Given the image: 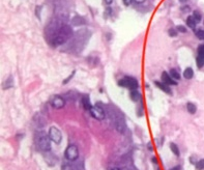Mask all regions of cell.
<instances>
[{
  "label": "cell",
  "mask_w": 204,
  "mask_h": 170,
  "mask_svg": "<svg viewBox=\"0 0 204 170\" xmlns=\"http://www.w3.org/2000/svg\"><path fill=\"white\" fill-rule=\"evenodd\" d=\"M152 162L155 163V164H157V158H155V157H152Z\"/></svg>",
  "instance_id": "obj_34"
},
{
  "label": "cell",
  "mask_w": 204,
  "mask_h": 170,
  "mask_svg": "<svg viewBox=\"0 0 204 170\" xmlns=\"http://www.w3.org/2000/svg\"><path fill=\"white\" fill-rule=\"evenodd\" d=\"M115 128L116 130L119 132V133H124V131L126 129V121L123 119V117H118L115 121Z\"/></svg>",
  "instance_id": "obj_9"
},
{
  "label": "cell",
  "mask_w": 204,
  "mask_h": 170,
  "mask_svg": "<svg viewBox=\"0 0 204 170\" xmlns=\"http://www.w3.org/2000/svg\"><path fill=\"white\" fill-rule=\"evenodd\" d=\"M195 167H196V170H204V159H200L197 161Z\"/></svg>",
  "instance_id": "obj_22"
},
{
  "label": "cell",
  "mask_w": 204,
  "mask_h": 170,
  "mask_svg": "<svg viewBox=\"0 0 204 170\" xmlns=\"http://www.w3.org/2000/svg\"><path fill=\"white\" fill-rule=\"evenodd\" d=\"M89 112H90L91 116H92L93 118H95L96 120H103V119L106 117V114H105L104 109L102 108V107L98 106V105L92 106V108H91V110L89 111Z\"/></svg>",
  "instance_id": "obj_6"
},
{
  "label": "cell",
  "mask_w": 204,
  "mask_h": 170,
  "mask_svg": "<svg viewBox=\"0 0 204 170\" xmlns=\"http://www.w3.org/2000/svg\"><path fill=\"white\" fill-rule=\"evenodd\" d=\"M74 75H75V72H73V73H71V76H69V78H67V79H65V80H64V81H63V84L67 83V82H69V80H71V78H73V76H74Z\"/></svg>",
  "instance_id": "obj_28"
},
{
  "label": "cell",
  "mask_w": 204,
  "mask_h": 170,
  "mask_svg": "<svg viewBox=\"0 0 204 170\" xmlns=\"http://www.w3.org/2000/svg\"><path fill=\"white\" fill-rule=\"evenodd\" d=\"M196 64L199 69L204 67V55L203 54H198L197 59H196Z\"/></svg>",
  "instance_id": "obj_16"
},
{
  "label": "cell",
  "mask_w": 204,
  "mask_h": 170,
  "mask_svg": "<svg viewBox=\"0 0 204 170\" xmlns=\"http://www.w3.org/2000/svg\"><path fill=\"white\" fill-rule=\"evenodd\" d=\"M196 35L199 40H204V30H202V29L196 30Z\"/></svg>",
  "instance_id": "obj_23"
},
{
  "label": "cell",
  "mask_w": 204,
  "mask_h": 170,
  "mask_svg": "<svg viewBox=\"0 0 204 170\" xmlns=\"http://www.w3.org/2000/svg\"><path fill=\"white\" fill-rule=\"evenodd\" d=\"M183 77L188 80L192 79L193 77H194V71H193L192 67H187V69L183 71Z\"/></svg>",
  "instance_id": "obj_13"
},
{
  "label": "cell",
  "mask_w": 204,
  "mask_h": 170,
  "mask_svg": "<svg viewBox=\"0 0 204 170\" xmlns=\"http://www.w3.org/2000/svg\"><path fill=\"white\" fill-rule=\"evenodd\" d=\"M35 142L38 148L43 151H50L51 150V139L49 135L45 133L44 131H39L35 135Z\"/></svg>",
  "instance_id": "obj_2"
},
{
  "label": "cell",
  "mask_w": 204,
  "mask_h": 170,
  "mask_svg": "<svg viewBox=\"0 0 204 170\" xmlns=\"http://www.w3.org/2000/svg\"><path fill=\"white\" fill-rule=\"evenodd\" d=\"M118 85L120 87L130 88L131 90H135L139 86L138 81L135 78H133V77H124V78H122V79H120L118 81Z\"/></svg>",
  "instance_id": "obj_3"
},
{
  "label": "cell",
  "mask_w": 204,
  "mask_h": 170,
  "mask_svg": "<svg viewBox=\"0 0 204 170\" xmlns=\"http://www.w3.org/2000/svg\"><path fill=\"white\" fill-rule=\"evenodd\" d=\"M188 0H179V2H181V3H185Z\"/></svg>",
  "instance_id": "obj_36"
},
{
  "label": "cell",
  "mask_w": 204,
  "mask_h": 170,
  "mask_svg": "<svg viewBox=\"0 0 204 170\" xmlns=\"http://www.w3.org/2000/svg\"><path fill=\"white\" fill-rule=\"evenodd\" d=\"M155 86L159 87V88L161 89V90H163L164 92H166V94H172V89L170 88L169 85H167V84H165L164 82H159V81H155Z\"/></svg>",
  "instance_id": "obj_10"
},
{
  "label": "cell",
  "mask_w": 204,
  "mask_h": 170,
  "mask_svg": "<svg viewBox=\"0 0 204 170\" xmlns=\"http://www.w3.org/2000/svg\"><path fill=\"white\" fill-rule=\"evenodd\" d=\"M135 1H136L137 3H143L144 1H145V0H135Z\"/></svg>",
  "instance_id": "obj_35"
},
{
  "label": "cell",
  "mask_w": 204,
  "mask_h": 170,
  "mask_svg": "<svg viewBox=\"0 0 204 170\" xmlns=\"http://www.w3.org/2000/svg\"><path fill=\"white\" fill-rule=\"evenodd\" d=\"M103 1H104V2H105V4L108 5V6L111 4V3L113 2V0H103Z\"/></svg>",
  "instance_id": "obj_31"
},
{
  "label": "cell",
  "mask_w": 204,
  "mask_h": 170,
  "mask_svg": "<svg viewBox=\"0 0 204 170\" xmlns=\"http://www.w3.org/2000/svg\"><path fill=\"white\" fill-rule=\"evenodd\" d=\"M73 34H74V31L69 25L61 24L53 34L50 43L53 47H58V46L63 45L67 40H69L73 36Z\"/></svg>",
  "instance_id": "obj_1"
},
{
  "label": "cell",
  "mask_w": 204,
  "mask_h": 170,
  "mask_svg": "<svg viewBox=\"0 0 204 170\" xmlns=\"http://www.w3.org/2000/svg\"><path fill=\"white\" fill-rule=\"evenodd\" d=\"M176 30L179 32H183V33L187 32V28H185V26H182V25H178V26L176 27Z\"/></svg>",
  "instance_id": "obj_25"
},
{
  "label": "cell",
  "mask_w": 204,
  "mask_h": 170,
  "mask_svg": "<svg viewBox=\"0 0 204 170\" xmlns=\"http://www.w3.org/2000/svg\"><path fill=\"white\" fill-rule=\"evenodd\" d=\"M147 148L148 149H150V150H152L153 149V147H152V144L150 142H148V144H147Z\"/></svg>",
  "instance_id": "obj_33"
},
{
  "label": "cell",
  "mask_w": 204,
  "mask_h": 170,
  "mask_svg": "<svg viewBox=\"0 0 204 170\" xmlns=\"http://www.w3.org/2000/svg\"><path fill=\"white\" fill-rule=\"evenodd\" d=\"M170 170H181V166H180V165L174 166V167H172Z\"/></svg>",
  "instance_id": "obj_30"
},
{
  "label": "cell",
  "mask_w": 204,
  "mask_h": 170,
  "mask_svg": "<svg viewBox=\"0 0 204 170\" xmlns=\"http://www.w3.org/2000/svg\"><path fill=\"white\" fill-rule=\"evenodd\" d=\"M130 96H131V99L133 100V102H139L141 100V94L137 90V89H135V90H131Z\"/></svg>",
  "instance_id": "obj_12"
},
{
  "label": "cell",
  "mask_w": 204,
  "mask_h": 170,
  "mask_svg": "<svg viewBox=\"0 0 204 170\" xmlns=\"http://www.w3.org/2000/svg\"><path fill=\"white\" fill-rule=\"evenodd\" d=\"M48 135H49L50 139L54 143L60 144V142H61V140H62V134H61V131L59 130V129H57L56 127H51V128L49 129Z\"/></svg>",
  "instance_id": "obj_5"
},
{
  "label": "cell",
  "mask_w": 204,
  "mask_h": 170,
  "mask_svg": "<svg viewBox=\"0 0 204 170\" xmlns=\"http://www.w3.org/2000/svg\"><path fill=\"white\" fill-rule=\"evenodd\" d=\"M51 105L53 108L55 109H61L65 106V100L62 98V96H54L53 99L51 100Z\"/></svg>",
  "instance_id": "obj_7"
},
{
  "label": "cell",
  "mask_w": 204,
  "mask_h": 170,
  "mask_svg": "<svg viewBox=\"0 0 204 170\" xmlns=\"http://www.w3.org/2000/svg\"><path fill=\"white\" fill-rule=\"evenodd\" d=\"M181 10L183 12H190V10H191V8H190L189 6H185V8H181Z\"/></svg>",
  "instance_id": "obj_29"
},
{
  "label": "cell",
  "mask_w": 204,
  "mask_h": 170,
  "mask_svg": "<svg viewBox=\"0 0 204 170\" xmlns=\"http://www.w3.org/2000/svg\"><path fill=\"white\" fill-rule=\"evenodd\" d=\"M198 54H203L204 55V45H201L198 48Z\"/></svg>",
  "instance_id": "obj_26"
},
{
  "label": "cell",
  "mask_w": 204,
  "mask_h": 170,
  "mask_svg": "<svg viewBox=\"0 0 204 170\" xmlns=\"http://www.w3.org/2000/svg\"><path fill=\"white\" fill-rule=\"evenodd\" d=\"M168 34L170 35V36H177V30L174 29V28H170L169 30H168Z\"/></svg>",
  "instance_id": "obj_24"
},
{
  "label": "cell",
  "mask_w": 204,
  "mask_h": 170,
  "mask_svg": "<svg viewBox=\"0 0 204 170\" xmlns=\"http://www.w3.org/2000/svg\"><path fill=\"white\" fill-rule=\"evenodd\" d=\"M187 25L189 26L190 28H192V29H195V27H196V21H195V19L193 18V16H190V17H188L187 19Z\"/></svg>",
  "instance_id": "obj_17"
},
{
  "label": "cell",
  "mask_w": 204,
  "mask_h": 170,
  "mask_svg": "<svg viewBox=\"0 0 204 170\" xmlns=\"http://www.w3.org/2000/svg\"><path fill=\"white\" fill-rule=\"evenodd\" d=\"M162 80L163 82L165 84H167V85H177V81L175 79H173L172 77H171V75L169 74V73H167V72H164L162 74Z\"/></svg>",
  "instance_id": "obj_8"
},
{
  "label": "cell",
  "mask_w": 204,
  "mask_h": 170,
  "mask_svg": "<svg viewBox=\"0 0 204 170\" xmlns=\"http://www.w3.org/2000/svg\"><path fill=\"white\" fill-rule=\"evenodd\" d=\"M193 18L195 19V21H196V23H199V22H201V20H202V15L200 14L198 10H194L193 12Z\"/></svg>",
  "instance_id": "obj_21"
},
{
  "label": "cell",
  "mask_w": 204,
  "mask_h": 170,
  "mask_svg": "<svg viewBox=\"0 0 204 170\" xmlns=\"http://www.w3.org/2000/svg\"><path fill=\"white\" fill-rule=\"evenodd\" d=\"M71 22H73V24H74L75 26H80V25L85 24V20H84V18L79 17V16L75 17L74 19L71 20Z\"/></svg>",
  "instance_id": "obj_15"
},
{
  "label": "cell",
  "mask_w": 204,
  "mask_h": 170,
  "mask_svg": "<svg viewBox=\"0 0 204 170\" xmlns=\"http://www.w3.org/2000/svg\"><path fill=\"white\" fill-rule=\"evenodd\" d=\"M12 85H14V82H12V77H8V79H6V81L3 83V89H8V88H10V87H12Z\"/></svg>",
  "instance_id": "obj_19"
},
{
  "label": "cell",
  "mask_w": 204,
  "mask_h": 170,
  "mask_svg": "<svg viewBox=\"0 0 204 170\" xmlns=\"http://www.w3.org/2000/svg\"><path fill=\"white\" fill-rule=\"evenodd\" d=\"M132 2H133V0H122V3L126 6H128V5L132 4Z\"/></svg>",
  "instance_id": "obj_27"
},
{
  "label": "cell",
  "mask_w": 204,
  "mask_h": 170,
  "mask_svg": "<svg viewBox=\"0 0 204 170\" xmlns=\"http://www.w3.org/2000/svg\"><path fill=\"white\" fill-rule=\"evenodd\" d=\"M112 170H120V169H119V168H113Z\"/></svg>",
  "instance_id": "obj_37"
},
{
  "label": "cell",
  "mask_w": 204,
  "mask_h": 170,
  "mask_svg": "<svg viewBox=\"0 0 204 170\" xmlns=\"http://www.w3.org/2000/svg\"><path fill=\"white\" fill-rule=\"evenodd\" d=\"M42 8V6H37L36 8V16H37V18H39V10Z\"/></svg>",
  "instance_id": "obj_32"
},
{
  "label": "cell",
  "mask_w": 204,
  "mask_h": 170,
  "mask_svg": "<svg viewBox=\"0 0 204 170\" xmlns=\"http://www.w3.org/2000/svg\"><path fill=\"white\" fill-rule=\"evenodd\" d=\"M169 74L171 75V77H172L173 79L176 80V81H178V80L180 79V74H179V73H178V72H177L175 69H172V70H171Z\"/></svg>",
  "instance_id": "obj_20"
},
{
  "label": "cell",
  "mask_w": 204,
  "mask_h": 170,
  "mask_svg": "<svg viewBox=\"0 0 204 170\" xmlns=\"http://www.w3.org/2000/svg\"><path fill=\"white\" fill-rule=\"evenodd\" d=\"M187 110L190 114H195L197 112V106L192 102H189L187 104Z\"/></svg>",
  "instance_id": "obj_14"
},
{
  "label": "cell",
  "mask_w": 204,
  "mask_h": 170,
  "mask_svg": "<svg viewBox=\"0 0 204 170\" xmlns=\"http://www.w3.org/2000/svg\"><path fill=\"white\" fill-rule=\"evenodd\" d=\"M64 157L69 161H76L79 158V149L76 144H69L64 151Z\"/></svg>",
  "instance_id": "obj_4"
},
{
  "label": "cell",
  "mask_w": 204,
  "mask_h": 170,
  "mask_svg": "<svg viewBox=\"0 0 204 170\" xmlns=\"http://www.w3.org/2000/svg\"><path fill=\"white\" fill-rule=\"evenodd\" d=\"M82 106H83V108L86 111H90L91 108H92V105H91V102L88 94H85L82 98Z\"/></svg>",
  "instance_id": "obj_11"
},
{
  "label": "cell",
  "mask_w": 204,
  "mask_h": 170,
  "mask_svg": "<svg viewBox=\"0 0 204 170\" xmlns=\"http://www.w3.org/2000/svg\"><path fill=\"white\" fill-rule=\"evenodd\" d=\"M170 149H171V151H172L176 157H179L180 156V150L175 143H170Z\"/></svg>",
  "instance_id": "obj_18"
}]
</instances>
